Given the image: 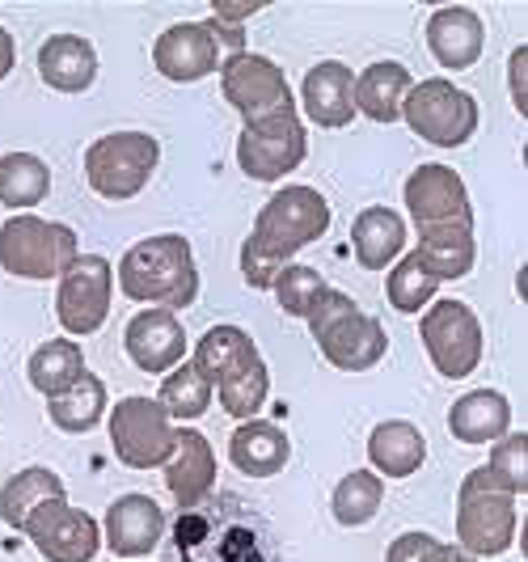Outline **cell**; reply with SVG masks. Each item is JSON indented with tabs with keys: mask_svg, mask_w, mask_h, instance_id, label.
Returning a JSON list of instances; mask_svg holds the SVG:
<instances>
[{
	"mask_svg": "<svg viewBox=\"0 0 528 562\" xmlns=\"http://www.w3.org/2000/svg\"><path fill=\"white\" fill-rule=\"evenodd\" d=\"M114 276H119V292L148 310L178 313L199 301L195 250L182 233H157L136 241L119 258Z\"/></svg>",
	"mask_w": 528,
	"mask_h": 562,
	"instance_id": "6da1fadb",
	"label": "cell"
},
{
	"mask_svg": "<svg viewBox=\"0 0 528 562\" xmlns=\"http://www.w3.org/2000/svg\"><path fill=\"white\" fill-rule=\"evenodd\" d=\"M520 499L503 486L486 465H478L457 486V541L473 559H499L520 533Z\"/></svg>",
	"mask_w": 528,
	"mask_h": 562,
	"instance_id": "7a4b0ae2",
	"label": "cell"
},
{
	"mask_svg": "<svg viewBox=\"0 0 528 562\" xmlns=\"http://www.w3.org/2000/svg\"><path fill=\"white\" fill-rule=\"evenodd\" d=\"M330 233V199L322 195L317 187H283L267 199L254 216L250 241L258 254H267L271 262L288 267L296 254L313 246L317 237Z\"/></svg>",
	"mask_w": 528,
	"mask_h": 562,
	"instance_id": "3957f363",
	"label": "cell"
},
{
	"mask_svg": "<svg viewBox=\"0 0 528 562\" xmlns=\"http://www.w3.org/2000/svg\"><path fill=\"white\" fill-rule=\"evenodd\" d=\"M77 258H81V241L59 221L18 212L0 225V271L13 276V280H59Z\"/></svg>",
	"mask_w": 528,
	"mask_h": 562,
	"instance_id": "277c9868",
	"label": "cell"
},
{
	"mask_svg": "<svg viewBox=\"0 0 528 562\" xmlns=\"http://www.w3.org/2000/svg\"><path fill=\"white\" fill-rule=\"evenodd\" d=\"M161 161V144L148 132H111L85 148V182L93 195H102L106 203H127L136 199Z\"/></svg>",
	"mask_w": 528,
	"mask_h": 562,
	"instance_id": "5b68a950",
	"label": "cell"
},
{
	"mask_svg": "<svg viewBox=\"0 0 528 562\" xmlns=\"http://www.w3.org/2000/svg\"><path fill=\"white\" fill-rule=\"evenodd\" d=\"M402 119L418 140L436 148H465L478 136V102L470 89L452 85L448 77H423L411 85Z\"/></svg>",
	"mask_w": 528,
	"mask_h": 562,
	"instance_id": "8992f818",
	"label": "cell"
},
{
	"mask_svg": "<svg viewBox=\"0 0 528 562\" xmlns=\"http://www.w3.org/2000/svg\"><path fill=\"white\" fill-rule=\"evenodd\" d=\"M418 338L431 368L445 381H465L470 372H478L486 351L482 322L465 301H431L418 317Z\"/></svg>",
	"mask_w": 528,
	"mask_h": 562,
	"instance_id": "52a82bcc",
	"label": "cell"
},
{
	"mask_svg": "<svg viewBox=\"0 0 528 562\" xmlns=\"http://www.w3.org/2000/svg\"><path fill=\"white\" fill-rule=\"evenodd\" d=\"M106 423H111V449L119 465H127V470H161L169 461L178 427L169 423L166 406L157 397H119Z\"/></svg>",
	"mask_w": 528,
	"mask_h": 562,
	"instance_id": "ba28073f",
	"label": "cell"
},
{
	"mask_svg": "<svg viewBox=\"0 0 528 562\" xmlns=\"http://www.w3.org/2000/svg\"><path fill=\"white\" fill-rule=\"evenodd\" d=\"M221 93L224 102L241 114V127L296 111V98H292V85L283 77V68L271 56H258V52H241V56L224 59Z\"/></svg>",
	"mask_w": 528,
	"mask_h": 562,
	"instance_id": "9c48e42d",
	"label": "cell"
},
{
	"mask_svg": "<svg viewBox=\"0 0 528 562\" xmlns=\"http://www.w3.org/2000/svg\"><path fill=\"white\" fill-rule=\"evenodd\" d=\"M111 296H114V267L102 254H81L56 288V317L68 338H89L98 335L111 317Z\"/></svg>",
	"mask_w": 528,
	"mask_h": 562,
	"instance_id": "30bf717a",
	"label": "cell"
},
{
	"mask_svg": "<svg viewBox=\"0 0 528 562\" xmlns=\"http://www.w3.org/2000/svg\"><path fill=\"white\" fill-rule=\"evenodd\" d=\"M308 157V132L301 111H288L267 123L241 127L237 136V166L254 182H283Z\"/></svg>",
	"mask_w": 528,
	"mask_h": 562,
	"instance_id": "8fae6325",
	"label": "cell"
},
{
	"mask_svg": "<svg viewBox=\"0 0 528 562\" xmlns=\"http://www.w3.org/2000/svg\"><path fill=\"white\" fill-rule=\"evenodd\" d=\"M22 533L38 550V559L47 562H93L102 550V525L68 499H47L26 520Z\"/></svg>",
	"mask_w": 528,
	"mask_h": 562,
	"instance_id": "7c38bea8",
	"label": "cell"
},
{
	"mask_svg": "<svg viewBox=\"0 0 528 562\" xmlns=\"http://www.w3.org/2000/svg\"><path fill=\"white\" fill-rule=\"evenodd\" d=\"M402 203L411 212L415 228H448V225H470L473 228V203L465 191V178L452 166L427 161V166L411 169L406 187H402Z\"/></svg>",
	"mask_w": 528,
	"mask_h": 562,
	"instance_id": "4fadbf2b",
	"label": "cell"
},
{
	"mask_svg": "<svg viewBox=\"0 0 528 562\" xmlns=\"http://www.w3.org/2000/svg\"><path fill=\"white\" fill-rule=\"evenodd\" d=\"M166 537V512L153 495H119L106 507V520H102V546L111 550L114 559L144 562Z\"/></svg>",
	"mask_w": 528,
	"mask_h": 562,
	"instance_id": "5bb4252c",
	"label": "cell"
},
{
	"mask_svg": "<svg viewBox=\"0 0 528 562\" xmlns=\"http://www.w3.org/2000/svg\"><path fill=\"white\" fill-rule=\"evenodd\" d=\"M123 351L139 372H161L187 360V330L182 317L169 310H139L123 326Z\"/></svg>",
	"mask_w": 528,
	"mask_h": 562,
	"instance_id": "9a60e30c",
	"label": "cell"
},
{
	"mask_svg": "<svg viewBox=\"0 0 528 562\" xmlns=\"http://www.w3.org/2000/svg\"><path fill=\"white\" fill-rule=\"evenodd\" d=\"M161 470H166V491L182 512L203 504L216 486V474H221L216 470V449L199 427H178L173 431V452H169Z\"/></svg>",
	"mask_w": 528,
	"mask_h": 562,
	"instance_id": "2e32d148",
	"label": "cell"
},
{
	"mask_svg": "<svg viewBox=\"0 0 528 562\" xmlns=\"http://www.w3.org/2000/svg\"><path fill=\"white\" fill-rule=\"evenodd\" d=\"M296 111H305L308 123H317L326 132L351 127V119H356V72L342 59H317L301 81Z\"/></svg>",
	"mask_w": 528,
	"mask_h": 562,
	"instance_id": "e0dca14e",
	"label": "cell"
},
{
	"mask_svg": "<svg viewBox=\"0 0 528 562\" xmlns=\"http://www.w3.org/2000/svg\"><path fill=\"white\" fill-rule=\"evenodd\" d=\"M153 68L173 85H195L221 72V52L203 22H178L153 43Z\"/></svg>",
	"mask_w": 528,
	"mask_h": 562,
	"instance_id": "ac0fdd59",
	"label": "cell"
},
{
	"mask_svg": "<svg viewBox=\"0 0 528 562\" xmlns=\"http://www.w3.org/2000/svg\"><path fill=\"white\" fill-rule=\"evenodd\" d=\"M317 351L338 372H372L385 360V351H390V335H385L381 317L356 310L347 313L342 322H334L330 330L317 338Z\"/></svg>",
	"mask_w": 528,
	"mask_h": 562,
	"instance_id": "d6986e66",
	"label": "cell"
},
{
	"mask_svg": "<svg viewBox=\"0 0 528 562\" xmlns=\"http://www.w3.org/2000/svg\"><path fill=\"white\" fill-rule=\"evenodd\" d=\"M427 52L448 72H465L486 52V26L465 4H445L427 18Z\"/></svg>",
	"mask_w": 528,
	"mask_h": 562,
	"instance_id": "ffe728a7",
	"label": "cell"
},
{
	"mask_svg": "<svg viewBox=\"0 0 528 562\" xmlns=\"http://www.w3.org/2000/svg\"><path fill=\"white\" fill-rule=\"evenodd\" d=\"M228 461L246 479H276L292 461V440L288 431L271 419H246L228 436Z\"/></svg>",
	"mask_w": 528,
	"mask_h": 562,
	"instance_id": "44dd1931",
	"label": "cell"
},
{
	"mask_svg": "<svg viewBox=\"0 0 528 562\" xmlns=\"http://www.w3.org/2000/svg\"><path fill=\"white\" fill-rule=\"evenodd\" d=\"M38 77L56 93H85L98 81V52L81 34H47L38 47Z\"/></svg>",
	"mask_w": 528,
	"mask_h": 562,
	"instance_id": "7402d4cb",
	"label": "cell"
},
{
	"mask_svg": "<svg viewBox=\"0 0 528 562\" xmlns=\"http://www.w3.org/2000/svg\"><path fill=\"white\" fill-rule=\"evenodd\" d=\"M406 216L393 212V207H363L351 225V250L363 271H390L393 262L406 254Z\"/></svg>",
	"mask_w": 528,
	"mask_h": 562,
	"instance_id": "603a6c76",
	"label": "cell"
},
{
	"mask_svg": "<svg viewBox=\"0 0 528 562\" xmlns=\"http://www.w3.org/2000/svg\"><path fill=\"white\" fill-rule=\"evenodd\" d=\"M368 461L377 479H415L427 461V436L411 419H385L368 431Z\"/></svg>",
	"mask_w": 528,
	"mask_h": 562,
	"instance_id": "cb8c5ba5",
	"label": "cell"
},
{
	"mask_svg": "<svg viewBox=\"0 0 528 562\" xmlns=\"http://www.w3.org/2000/svg\"><path fill=\"white\" fill-rule=\"evenodd\" d=\"M448 431L461 445H495L512 431V402L499 390H470L452 402Z\"/></svg>",
	"mask_w": 528,
	"mask_h": 562,
	"instance_id": "d4e9b609",
	"label": "cell"
},
{
	"mask_svg": "<svg viewBox=\"0 0 528 562\" xmlns=\"http://www.w3.org/2000/svg\"><path fill=\"white\" fill-rule=\"evenodd\" d=\"M411 68L402 59H377L368 64L360 77H356V114L372 119V123H397L402 119V102L411 93Z\"/></svg>",
	"mask_w": 528,
	"mask_h": 562,
	"instance_id": "484cf974",
	"label": "cell"
},
{
	"mask_svg": "<svg viewBox=\"0 0 528 562\" xmlns=\"http://www.w3.org/2000/svg\"><path fill=\"white\" fill-rule=\"evenodd\" d=\"M212 394L221 397V406L237 423L258 419V411H262L267 397H271V368H267V360H262V351L254 347V351H246L237 364L224 368L221 381L212 385Z\"/></svg>",
	"mask_w": 528,
	"mask_h": 562,
	"instance_id": "4316f807",
	"label": "cell"
},
{
	"mask_svg": "<svg viewBox=\"0 0 528 562\" xmlns=\"http://www.w3.org/2000/svg\"><path fill=\"white\" fill-rule=\"evenodd\" d=\"M415 254L423 258V267L440 283L465 280L478 262V241H473L470 225H448V228H423L418 233Z\"/></svg>",
	"mask_w": 528,
	"mask_h": 562,
	"instance_id": "83f0119b",
	"label": "cell"
},
{
	"mask_svg": "<svg viewBox=\"0 0 528 562\" xmlns=\"http://www.w3.org/2000/svg\"><path fill=\"white\" fill-rule=\"evenodd\" d=\"M85 372V351L77 338H47L43 347H34L26 360V376L34 385V394H43L47 402L59 397L64 390H72Z\"/></svg>",
	"mask_w": 528,
	"mask_h": 562,
	"instance_id": "f1b7e54d",
	"label": "cell"
},
{
	"mask_svg": "<svg viewBox=\"0 0 528 562\" xmlns=\"http://www.w3.org/2000/svg\"><path fill=\"white\" fill-rule=\"evenodd\" d=\"M47 499H64V479H59L56 470H47V465H26L22 474H13L0 486V520L13 533H22L26 520Z\"/></svg>",
	"mask_w": 528,
	"mask_h": 562,
	"instance_id": "f546056e",
	"label": "cell"
},
{
	"mask_svg": "<svg viewBox=\"0 0 528 562\" xmlns=\"http://www.w3.org/2000/svg\"><path fill=\"white\" fill-rule=\"evenodd\" d=\"M106 406H111L106 402V381L85 368L81 381L72 390H64L59 397L47 402V419L64 436H85V431H93L98 423L106 419Z\"/></svg>",
	"mask_w": 528,
	"mask_h": 562,
	"instance_id": "4dcf8cb0",
	"label": "cell"
},
{
	"mask_svg": "<svg viewBox=\"0 0 528 562\" xmlns=\"http://www.w3.org/2000/svg\"><path fill=\"white\" fill-rule=\"evenodd\" d=\"M47 191H52V169L43 157H34V153H4L0 157V203L13 216L43 203Z\"/></svg>",
	"mask_w": 528,
	"mask_h": 562,
	"instance_id": "1f68e13d",
	"label": "cell"
},
{
	"mask_svg": "<svg viewBox=\"0 0 528 562\" xmlns=\"http://www.w3.org/2000/svg\"><path fill=\"white\" fill-rule=\"evenodd\" d=\"M385 504V479H377L372 470H351L347 479H338L330 495L334 520L342 529H363L377 520V512Z\"/></svg>",
	"mask_w": 528,
	"mask_h": 562,
	"instance_id": "d6a6232c",
	"label": "cell"
},
{
	"mask_svg": "<svg viewBox=\"0 0 528 562\" xmlns=\"http://www.w3.org/2000/svg\"><path fill=\"white\" fill-rule=\"evenodd\" d=\"M157 402L166 406L169 423H182V427H187V423L203 419V415L212 411L216 394H212V385H207L195 368H191V360H182L178 368H169L166 372Z\"/></svg>",
	"mask_w": 528,
	"mask_h": 562,
	"instance_id": "836d02e7",
	"label": "cell"
},
{
	"mask_svg": "<svg viewBox=\"0 0 528 562\" xmlns=\"http://www.w3.org/2000/svg\"><path fill=\"white\" fill-rule=\"evenodd\" d=\"M436 292H440V280L423 267V258L415 250H406L397 262L390 267V276H385V296H390V305L397 313H423L431 301H436Z\"/></svg>",
	"mask_w": 528,
	"mask_h": 562,
	"instance_id": "e575fe53",
	"label": "cell"
},
{
	"mask_svg": "<svg viewBox=\"0 0 528 562\" xmlns=\"http://www.w3.org/2000/svg\"><path fill=\"white\" fill-rule=\"evenodd\" d=\"M254 347H258V342L250 338V330H241V326H212V330L195 342L191 368H195L207 385H216L224 368L237 364V360H241L246 351H254Z\"/></svg>",
	"mask_w": 528,
	"mask_h": 562,
	"instance_id": "d590c367",
	"label": "cell"
},
{
	"mask_svg": "<svg viewBox=\"0 0 528 562\" xmlns=\"http://www.w3.org/2000/svg\"><path fill=\"white\" fill-rule=\"evenodd\" d=\"M326 288H330V283L322 280V271H317V267H305V262H288L276 276V283H271L279 310L288 313V317H301V322L308 317L313 301H317Z\"/></svg>",
	"mask_w": 528,
	"mask_h": 562,
	"instance_id": "8d00e7d4",
	"label": "cell"
},
{
	"mask_svg": "<svg viewBox=\"0 0 528 562\" xmlns=\"http://www.w3.org/2000/svg\"><path fill=\"white\" fill-rule=\"evenodd\" d=\"M486 470L516 495L525 499L528 495V436L525 431H507L503 440L491 445V457H486Z\"/></svg>",
	"mask_w": 528,
	"mask_h": 562,
	"instance_id": "74e56055",
	"label": "cell"
},
{
	"mask_svg": "<svg viewBox=\"0 0 528 562\" xmlns=\"http://www.w3.org/2000/svg\"><path fill=\"white\" fill-rule=\"evenodd\" d=\"M356 310H360V305H356V296H347V292H338V288H326V292L313 301V310H308V317H305L313 342L326 335L334 322H342L347 313H356Z\"/></svg>",
	"mask_w": 528,
	"mask_h": 562,
	"instance_id": "f35d334b",
	"label": "cell"
},
{
	"mask_svg": "<svg viewBox=\"0 0 528 562\" xmlns=\"http://www.w3.org/2000/svg\"><path fill=\"white\" fill-rule=\"evenodd\" d=\"M279 271H283L279 262H271L267 254H258L250 241H241V280L250 283L254 292H271V283H276Z\"/></svg>",
	"mask_w": 528,
	"mask_h": 562,
	"instance_id": "ab89813d",
	"label": "cell"
},
{
	"mask_svg": "<svg viewBox=\"0 0 528 562\" xmlns=\"http://www.w3.org/2000/svg\"><path fill=\"white\" fill-rule=\"evenodd\" d=\"M436 541H440V537L418 533V529H411V533L393 537V541H390V554H385V562H423V559H427V550H431Z\"/></svg>",
	"mask_w": 528,
	"mask_h": 562,
	"instance_id": "60d3db41",
	"label": "cell"
},
{
	"mask_svg": "<svg viewBox=\"0 0 528 562\" xmlns=\"http://www.w3.org/2000/svg\"><path fill=\"white\" fill-rule=\"evenodd\" d=\"M525 68H528V47L520 43L512 56H507V89H512V106L520 111V119L528 114V89H525Z\"/></svg>",
	"mask_w": 528,
	"mask_h": 562,
	"instance_id": "b9f144b4",
	"label": "cell"
},
{
	"mask_svg": "<svg viewBox=\"0 0 528 562\" xmlns=\"http://www.w3.org/2000/svg\"><path fill=\"white\" fill-rule=\"evenodd\" d=\"M258 9H262V4H216L212 18H216V22H228V26H241V22L254 18Z\"/></svg>",
	"mask_w": 528,
	"mask_h": 562,
	"instance_id": "7bdbcfd3",
	"label": "cell"
},
{
	"mask_svg": "<svg viewBox=\"0 0 528 562\" xmlns=\"http://www.w3.org/2000/svg\"><path fill=\"white\" fill-rule=\"evenodd\" d=\"M423 562H478L473 554H465L461 546H452V541H436L431 550H427V559Z\"/></svg>",
	"mask_w": 528,
	"mask_h": 562,
	"instance_id": "ee69618b",
	"label": "cell"
},
{
	"mask_svg": "<svg viewBox=\"0 0 528 562\" xmlns=\"http://www.w3.org/2000/svg\"><path fill=\"white\" fill-rule=\"evenodd\" d=\"M13 64H18V47H13V34L0 26V81L13 72Z\"/></svg>",
	"mask_w": 528,
	"mask_h": 562,
	"instance_id": "f6af8a7d",
	"label": "cell"
}]
</instances>
